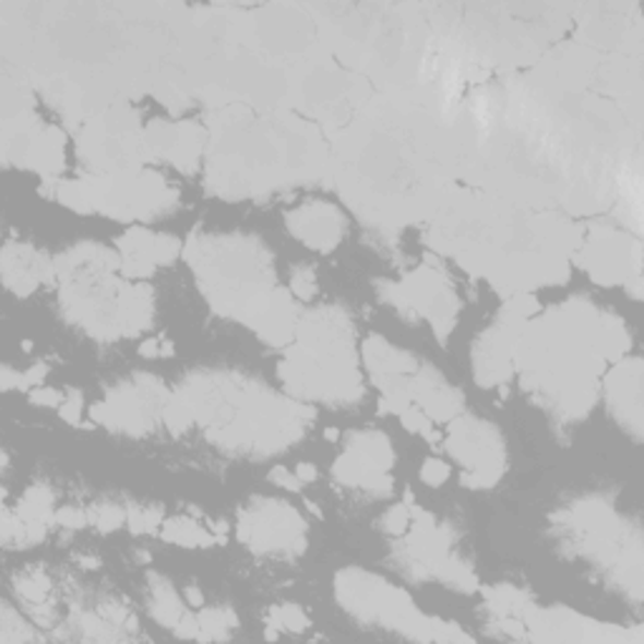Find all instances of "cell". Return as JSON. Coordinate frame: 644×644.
I'll return each instance as SVG.
<instances>
[{
	"instance_id": "cell-1",
	"label": "cell",
	"mask_w": 644,
	"mask_h": 644,
	"mask_svg": "<svg viewBox=\"0 0 644 644\" xmlns=\"http://www.w3.org/2000/svg\"><path fill=\"white\" fill-rule=\"evenodd\" d=\"M630 348L624 322L597 305L572 297L524 322L514 366L536 403L567 420L584 418L599 398L607 366Z\"/></svg>"
},
{
	"instance_id": "cell-2",
	"label": "cell",
	"mask_w": 644,
	"mask_h": 644,
	"mask_svg": "<svg viewBox=\"0 0 644 644\" xmlns=\"http://www.w3.org/2000/svg\"><path fill=\"white\" fill-rule=\"evenodd\" d=\"M177 393L214 445L245 456H272L290 449L315 420L310 403L287 398L237 373L196 370Z\"/></svg>"
},
{
	"instance_id": "cell-3",
	"label": "cell",
	"mask_w": 644,
	"mask_h": 644,
	"mask_svg": "<svg viewBox=\"0 0 644 644\" xmlns=\"http://www.w3.org/2000/svg\"><path fill=\"white\" fill-rule=\"evenodd\" d=\"M287 393L302 403L353 406L366 395L355 348V325L341 305L302 312L295 341L277 368Z\"/></svg>"
},
{
	"instance_id": "cell-4",
	"label": "cell",
	"mask_w": 644,
	"mask_h": 644,
	"mask_svg": "<svg viewBox=\"0 0 644 644\" xmlns=\"http://www.w3.org/2000/svg\"><path fill=\"white\" fill-rule=\"evenodd\" d=\"M181 254L206 302L222 318L252 327L277 287L264 242L250 235H192Z\"/></svg>"
},
{
	"instance_id": "cell-5",
	"label": "cell",
	"mask_w": 644,
	"mask_h": 644,
	"mask_svg": "<svg viewBox=\"0 0 644 644\" xmlns=\"http://www.w3.org/2000/svg\"><path fill=\"white\" fill-rule=\"evenodd\" d=\"M59 305L71 325L94 341L123 337L121 300L129 279L121 275V258L94 242H79L56 260Z\"/></svg>"
},
{
	"instance_id": "cell-6",
	"label": "cell",
	"mask_w": 644,
	"mask_h": 644,
	"mask_svg": "<svg viewBox=\"0 0 644 644\" xmlns=\"http://www.w3.org/2000/svg\"><path fill=\"white\" fill-rule=\"evenodd\" d=\"M335 594L345 612L362 624H378L383 630L398 632L403 637L418 642L470 640L453 622L418 612L408 592H403L401 586H393L381 576L362 572V569H343L335 576Z\"/></svg>"
},
{
	"instance_id": "cell-7",
	"label": "cell",
	"mask_w": 644,
	"mask_h": 644,
	"mask_svg": "<svg viewBox=\"0 0 644 644\" xmlns=\"http://www.w3.org/2000/svg\"><path fill=\"white\" fill-rule=\"evenodd\" d=\"M86 194L88 214H104L117 222H152L179 204V192L159 171L136 167L114 175L79 179Z\"/></svg>"
},
{
	"instance_id": "cell-8",
	"label": "cell",
	"mask_w": 644,
	"mask_h": 644,
	"mask_svg": "<svg viewBox=\"0 0 644 644\" xmlns=\"http://www.w3.org/2000/svg\"><path fill=\"white\" fill-rule=\"evenodd\" d=\"M381 297L401 315L424 318L441 343L449 341L451 330L456 327L461 300L439 264L416 267L401 283H383Z\"/></svg>"
},
{
	"instance_id": "cell-9",
	"label": "cell",
	"mask_w": 644,
	"mask_h": 644,
	"mask_svg": "<svg viewBox=\"0 0 644 644\" xmlns=\"http://www.w3.org/2000/svg\"><path fill=\"white\" fill-rule=\"evenodd\" d=\"M171 393L154 375H134L109 387L104 401L91 406V420L131 439H144L162 424Z\"/></svg>"
},
{
	"instance_id": "cell-10",
	"label": "cell",
	"mask_w": 644,
	"mask_h": 644,
	"mask_svg": "<svg viewBox=\"0 0 644 644\" xmlns=\"http://www.w3.org/2000/svg\"><path fill=\"white\" fill-rule=\"evenodd\" d=\"M443 449L461 464V484L468 489H491L506 470V445L497 426L474 416H456L449 424Z\"/></svg>"
},
{
	"instance_id": "cell-11",
	"label": "cell",
	"mask_w": 644,
	"mask_h": 644,
	"mask_svg": "<svg viewBox=\"0 0 644 644\" xmlns=\"http://www.w3.org/2000/svg\"><path fill=\"white\" fill-rule=\"evenodd\" d=\"M237 536L260 557H300L308 547L302 514L277 499H252L239 509Z\"/></svg>"
},
{
	"instance_id": "cell-12",
	"label": "cell",
	"mask_w": 644,
	"mask_h": 644,
	"mask_svg": "<svg viewBox=\"0 0 644 644\" xmlns=\"http://www.w3.org/2000/svg\"><path fill=\"white\" fill-rule=\"evenodd\" d=\"M3 162L23 167L51 181L63 169V131L40 123L33 111L3 119Z\"/></svg>"
},
{
	"instance_id": "cell-13",
	"label": "cell",
	"mask_w": 644,
	"mask_h": 644,
	"mask_svg": "<svg viewBox=\"0 0 644 644\" xmlns=\"http://www.w3.org/2000/svg\"><path fill=\"white\" fill-rule=\"evenodd\" d=\"M574 260L597 285H640V242L612 227H589Z\"/></svg>"
},
{
	"instance_id": "cell-14",
	"label": "cell",
	"mask_w": 644,
	"mask_h": 644,
	"mask_svg": "<svg viewBox=\"0 0 644 644\" xmlns=\"http://www.w3.org/2000/svg\"><path fill=\"white\" fill-rule=\"evenodd\" d=\"M526 320H518L501 310L499 320L491 327H486L476 337L470 362H474V378L481 387H497L511 381L514 375V355H516V337L522 333Z\"/></svg>"
},
{
	"instance_id": "cell-15",
	"label": "cell",
	"mask_w": 644,
	"mask_h": 644,
	"mask_svg": "<svg viewBox=\"0 0 644 644\" xmlns=\"http://www.w3.org/2000/svg\"><path fill=\"white\" fill-rule=\"evenodd\" d=\"M121 275L134 283H144L159 267L175 264L179 254L184 252V245L171 235H156L152 229L131 227L127 235L117 239Z\"/></svg>"
},
{
	"instance_id": "cell-16",
	"label": "cell",
	"mask_w": 644,
	"mask_h": 644,
	"mask_svg": "<svg viewBox=\"0 0 644 644\" xmlns=\"http://www.w3.org/2000/svg\"><path fill=\"white\" fill-rule=\"evenodd\" d=\"M287 229L305 247L315 252H333L345 237V217L335 204L308 200L287 212Z\"/></svg>"
},
{
	"instance_id": "cell-17",
	"label": "cell",
	"mask_w": 644,
	"mask_h": 644,
	"mask_svg": "<svg viewBox=\"0 0 644 644\" xmlns=\"http://www.w3.org/2000/svg\"><path fill=\"white\" fill-rule=\"evenodd\" d=\"M607 406L612 416L634 436L642 433V362L640 358H622L601 375Z\"/></svg>"
},
{
	"instance_id": "cell-18",
	"label": "cell",
	"mask_w": 644,
	"mask_h": 644,
	"mask_svg": "<svg viewBox=\"0 0 644 644\" xmlns=\"http://www.w3.org/2000/svg\"><path fill=\"white\" fill-rule=\"evenodd\" d=\"M0 275H3L8 293L28 297L56 277V262L28 242H5L3 258H0Z\"/></svg>"
},
{
	"instance_id": "cell-19",
	"label": "cell",
	"mask_w": 644,
	"mask_h": 644,
	"mask_svg": "<svg viewBox=\"0 0 644 644\" xmlns=\"http://www.w3.org/2000/svg\"><path fill=\"white\" fill-rule=\"evenodd\" d=\"M413 406L424 410L433 424H451L464 413V393L445 381L433 366L420 362L413 378Z\"/></svg>"
},
{
	"instance_id": "cell-20",
	"label": "cell",
	"mask_w": 644,
	"mask_h": 644,
	"mask_svg": "<svg viewBox=\"0 0 644 644\" xmlns=\"http://www.w3.org/2000/svg\"><path fill=\"white\" fill-rule=\"evenodd\" d=\"M300 315L302 310L297 308L295 295L290 290H283V287H275L260 318L254 320L252 330L260 335V341L272 345V348H287L295 341Z\"/></svg>"
},
{
	"instance_id": "cell-21",
	"label": "cell",
	"mask_w": 644,
	"mask_h": 644,
	"mask_svg": "<svg viewBox=\"0 0 644 644\" xmlns=\"http://www.w3.org/2000/svg\"><path fill=\"white\" fill-rule=\"evenodd\" d=\"M333 476L337 484L348 486V489H358L373 497H387L393 491V478L391 470L378 466L373 458H368L366 453L345 445V451L337 456L333 466Z\"/></svg>"
},
{
	"instance_id": "cell-22",
	"label": "cell",
	"mask_w": 644,
	"mask_h": 644,
	"mask_svg": "<svg viewBox=\"0 0 644 644\" xmlns=\"http://www.w3.org/2000/svg\"><path fill=\"white\" fill-rule=\"evenodd\" d=\"M148 612L167 630H177V627L184 622L187 612V601L179 597V592L175 589L167 576L162 574H148Z\"/></svg>"
},
{
	"instance_id": "cell-23",
	"label": "cell",
	"mask_w": 644,
	"mask_h": 644,
	"mask_svg": "<svg viewBox=\"0 0 644 644\" xmlns=\"http://www.w3.org/2000/svg\"><path fill=\"white\" fill-rule=\"evenodd\" d=\"M204 146H206V131L200 127V123L177 121V139L167 156V162L175 164L177 169L184 171V175H192V171L200 169Z\"/></svg>"
},
{
	"instance_id": "cell-24",
	"label": "cell",
	"mask_w": 644,
	"mask_h": 644,
	"mask_svg": "<svg viewBox=\"0 0 644 644\" xmlns=\"http://www.w3.org/2000/svg\"><path fill=\"white\" fill-rule=\"evenodd\" d=\"M159 536L164 541L177 544V547H187V549H206L214 547L219 541V536L212 532L210 526H202V522L189 516H171L164 518Z\"/></svg>"
},
{
	"instance_id": "cell-25",
	"label": "cell",
	"mask_w": 644,
	"mask_h": 644,
	"mask_svg": "<svg viewBox=\"0 0 644 644\" xmlns=\"http://www.w3.org/2000/svg\"><path fill=\"white\" fill-rule=\"evenodd\" d=\"M19 511L21 518H26V522H44V524H53L56 518V497L53 491L48 489L46 484H33L26 489V493L19 499Z\"/></svg>"
},
{
	"instance_id": "cell-26",
	"label": "cell",
	"mask_w": 644,
	"mask_h": 644,
	"mask_svg": "<svg viewBox=\"0 0 644 644\" xmlns=\"http://www.w3.org/2000/svg\"><path fill=\"white\" fill-rule=\"evenodd\" d=\"M13 589L19 594V599L26 601V607H38L48 605L53 594V582L44 569H26V572H19L13 580Z\"/></svg>"
},
{
	"instance_id": "cell-27",
	"label": "cell",
	"mask_w": 644,
	"mask_h": 644,
	"mask_svg": "<svg viewBox=\"0 0 644 644\" xmlns=\"http://www.w3.org/2000/svg\"><path fill=\"white\" fill-rule=\"evenodd\" d=\"M196 622H200V637L196 640H227L237 627V617L227 607H202Z\"/></svg>"
},
{
	"instance_id": "cell-28",
	"label": "cell",
	"mask_w": 644,
	"mask_h": 644,
	"mask_svg": "<svg viewBox=\"0 0 644 644\" xmlns=\"http://www.w3.org/2000/svg\"><path fill=\"white\" fill-rule=\"evenodd\" d=\"M264 622L272 630H279V632H305L310 627V619L308 615L302 612L297 605H275L270 607L267 617H264Z\"/></svg>"
},
{
	"instance_id": "cell-29",
	"label": "cell",
	"mask_w": 644,
	"mask_h": 644,
	"mask_svg": "<svg viewBox=\"0 0 644 644\" xmlns=\"http://www.w3.org/2000/svg\"><path fill=\"white\" fill-rule=\"evenodd\" d=\"M88 518H91V524L98 528V532L111 534V532H117V528L127 526V509L119 506V503L104 501V503H96V506L88 509Z\"/></svg>"
},
{
	"instance_id": "cell-30",
	"label": "cell",
	"mask_w": 644,
	"mask_h": 644,
	"mask_svg": "<svg viewBox=\"0 0 644 644\" xmlns=\"http://www.w3.org/2000/svg\"><path fill=\"white\" fill-rule=\"evenodd\" d=\"M0 640H3L5 644L28 642V640H36V632H33V624H28L26 619L21 617V612H15L11 605H5L3 622H0Z\"/></svg>"
},
{
	"instance_id": "cell-31",
	"label": "cell",
	"mask_w": 644,
	"mask_h": 644,
	"mask_svg": "<svg viewBox=\"0 0 644 644\" xmlns=\"http://www.w3.org/2000/svg\"><path fill=\"white\" fill-rule=\"evenodd\" d=\"M290 293L295 295V300L310 302L312 297L318 295L315 272H312L310 267H295L293 277H290Z\"/></svg>"
},
{
	"instance_id": "cell-32",
	"label": "cell",
	"mask_w": 644,
	"mask_h": 644,
	"mask_svg": "<svg viewBox=\"0 0 644 644\" xmlns=\"http://www.w3.org/2000/svg\"><path fill=\"white\" fill-rule=\"evenodd\" d=\"M410 509L413 506H408L406 501L403 503H395V506H391L385 511V516L381 518V526H383V532L385 534H391V536H403L408 532L410 528Z\"/></svg>"
},
{
	"instance_id": "cell-33",
	"label": "cell",
	"mask_w": 644,
	"mask_h": 644,
	"mask_svg": "<svg viewBox=\"0 0 644 644\" xmlns=\"http://www.w3.org/2000/svg\"><path fill=\"white\" fill-rule=\"evenodd\" d=\"M81 408H84V395L76 387H71V391L63 393V403L59 406L61 418L65 424L71 426H79L81 424Z\"/></svg>"
},
{
	"instance_id": "cell-34",
	"label": "cell",
	"mask_w": 644,
	"mask_h": 644,
	"mask_svg": "<svg viewBox=\"0 0 644 644\" xmlns=\"http://www.w3.org/2000/svg\"><path fill=\"white\" fill-rule=\"evenodd\" d=\"M53 524H59L61 528H71V532H76V528L88 526L91 518H88V511H84L81 506H61L59 511H56Z\"/></svg>"
},
{
	"instance_id": "cell-35",
	"label": "cell",
	"mask_w": 644,
	"mask_h": 644,
	"mask_svg": "<svg viewBox=\"0 0 644 644\" xmlns=\"http://www.w3.org/2000/svg\"><path fill=\"white\" fill-rule=\"evenodd\" d=\"M449 476L451 468L443 458H428L424 461V466H420V478H424V484L428 486H441L449 481Z\"/></svg>"
},
{
	"instance_id": "cell-36",
	"label": "cell",
	"mask_w": 644,
	"mask_h": 644,
	"mask_svg": "<svg viewBox=\"0 0 644 644\" xmlns=\"http://www.w3.org/2000/svg\"><path fill=\"white\" fill-rule=\"evenodd\" d=\"M267 478H270V484H275V486H279V489H285V491H293V493L302 491V481H300V478H297L295 470L285 468L283 464L272 468Z\"/></svg>"
},
{
	"instance_id": "cell-37",
	"label": "cell",
	"mask_w": 644,
	"mask_h": 644,
	"mask_svg": "<svg viewBox=\"0 0 644 644\" xmlns=\"http://www.w3.org/2000/svg\"><path fill=\"white\" fill-rule=\"evenodd\" d=\"M31 403L38 408H59L63 403V393L56 391V387H48V385H38L31 391Z\"/></svg>"
},
{
	"instance_id": "cell-38",
	"label": "cell",
	"mask_w": 644,
	"mask_h": 644,
	"mask_svg": "<svg viewBox=\"0 0 644 644\" xmlns=\"http://www.w3.org/2000/svg\"><path fill=\"white\" fill-rule=\"evenodd\" d=\"M139 353L144 358H169V355H175V345L169 341H144L139 345Z\"/></svg>"
},
{
	"instance_id": "cell-39",
	"label": "cell",
	"mask_w": 644,
	"mask_h": 644,
	"mask_svg": "<svg viewBox=\"0 0 644 644\" xmlns=\"http://www.w3.org/2000/svg\"><path fill=\"white\" fill-rule=\"evenodd\" d=\"M0 387H3V391H26V381H23L21 370L3 366V373H0Z\"/></svg>"
},
{
	"instance_id": "cell-40",
	"label": "cell",
	"mask_w": 644,
	"mask_h": 644,
	"mask_svg": "<svg viewBox=\"0 0 644 644\" xmlns=\"http://www.w3.org/2000/svg\"><path fill=\"white\" fill-rule=\"evenodd\" d=\"M46 375H48V366H46V362H36V366L28 368L26 373H23V381H26V391H33V387L44 385Z\"/></svg>"
},
{
	"instance_id": "cell-41",
	"label": "cell",
	"mask_w": 644,
	"mask_h": 644,
	"mask_svg": "<svg viewBox=\"0 0 644 644\" xmlns=\"http://www.w3.org/2000/svg\"><path fill=\"white\" fill-rule=\"evenodd\" d=\"M295 474H297V478H300L302 486H305V484H312V481H315V478H318V468L312 466V464H297Z\"/></svg>"
},
{
	"instance_id": "cell-42",
	"label": "cell",
	"mask_w": 644,
	"mask_h": 644,
	"mask_svg": "<svg viewBox=\"0 0 644 644\" xmlns=\"http://www.w3.org/2000/svg\"><path fill=\"white\" fill-rule=\"evenodd\" d=\"M184 601L187 605H192V607H200L202 609V605H204V594L196 589V586H187L184 589Z\"/></svg>"
},
{
	"instance_id": "cell-43",
	"label": "cell",
	"mask_w": 644,
	"mask_h": 644,
	"mask_svg": "<svg viewBox=\"0 0 644 644\" xmlns=\"http://www.w3.org/2000/svg\"><path fill=\"white\" fill-rule=\"evenodd\" d=\"M79 561L84 569H98V564H102V561L94 559V557H79Z\"/></svg>"
},
{
	"instance_id": "cell-44",
	"label": "cell",
	"mask_w": 644,
	"mask_h": 644,
	"mask_svg": "<svg viewBox=\"0 0 644 644\" xmlns=\"http://www.w3.org/2000/svg\"><path fill=\"white\" fill-rule=\"evenodd\" d=\"M325 439L335 443L337 439H341V431H335V428H327V431H325Z\"/></svg>"
}]
</instances>
